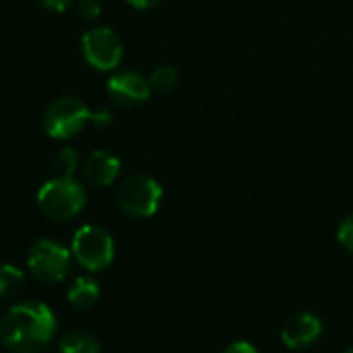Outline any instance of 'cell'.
Wrapping results in <instances>:
<instances>
[{"label":"cell","mask_w":353,"mask_h":353,"mask_svg":"<svg viewBox=\"0 0 353 353\" xmlns=\"http://www.w3.org/2000/svg\"><path fill=\"white\" fill-rule=\"evenodd\" d=\"M58 333L54 310L39 302L27 300L10 306L0 321V341L10 353L43 352Z\"/></svg>","instance_id":"cell-1"},{"label":"cell","mask_w":353,"mask_h":353,"mask_svg":"<svg viewBox=\"0 0 353 353\" xmlns=\"http://www.w3.org/2000/svg\"><path fill=\"white\" fill-rule=\"evenodd\" d=\"M87 192L74 178H54L37 192L39 211L52 221H72L83 213Z\"/></svg>","instance_id":"cell-2"},{"label":"cell","mask_w":353,"mask_h":353,"mask_svg":"<svg viewBox=\"0 0 353 353\" xmlns=\"http://www.w3.org/2000/svg\"><path fill=\"white\" fill-rule=\"evenodd\" d=\"M72 259L89 273L105 271L116 254L114 238L99 225H83L74 232L70 244Z\"/></svg>","instance_id":"cell-3"},{"label":"cell","mask_w":353,"mask_h":353,"mask_svg":"<svg viewBox=\"0 0 353 353\" xmlns=\"http://www.w3.org/2000/svg\"><path fill=\"white\" fill-rule=\"evenodd\" d=\"M70 263H72V252L54 238L37 240L27 256L31 275L48 285L64 281L66 275L70 273Z\"/></svg>","instance_id":"cell-4"},{"label":"cell","mask_w":353,"mask_h":353,"mask_svg":"<svg viewBox=\"0 0 353 353\" xmlns=\"http://www.w3.org/2000/svg\"><path fill=\"white\" fill-rule=\"evenodd\" d=\"M161 196H163V190L155 178L145 176V174H134L120 184L116 201H118V207L126 215L145 219L157 213Z\"/></svg>","instance_id":"cell-5"},{"label":"cell","mask_w":353,"mask_h":353,"mask_svg":"<svg viewBox=\"0 0 353 353\" xmlns=\"http://www.w3.org/2000/svg\"><path fill=\"white\" fill-rule=\"evenodd\" d=\"M89 122L91 110L77 97H60L43 114V128L56 141L77 137Z\"/></svg>","instance_id":"cell-6"},{"label":"cell","mask_w":353,"mask_h":353,"mask_svg":"<svg viewBox=\"0 0 353 353\" xmlns=\"http://www.w3.org/2000/svg\"><path fill=\"white\" fill-rule=\"evenodd\" d=\"M85 60L97 70H114L124 54L120 37L110 27H95L83 35Z\"/></svg>","instance_id":"cell-7"},{"label":"cell","mask_w":353,"mask_h":353,"mask_svg":"<svg viewBox=\"0 0 353 353\" xmlns=\"http://www.w3.org/2000/svg\"><path fill=\"white\" fill-rule=\"evenodd\" d=\"M108 95L122 108H134L149 99L151 83L141 72L124 70L108 81Z\"/></svg>","instance_id":"cell-8"},{"label":"cell","mask_w":353,"mask_h":353,"mask_svg":"<svg viewBox=\"0 0 353 353\" xmlns=\"http://www.w3.org/2000/svg\"><path fill=\"white\" fill-rule=\"evenodd\" d=\"M323 335V321L312 312H298L281 327V341L290 350H304L316 343Z\"/></svg>","instance_id":"cell-9"},{"label":"cell","mask_w":353,"mask_h":353,"mask_svg":"<svg viewBox=\"0 0 353 353\" xmlns=\"http://www.w3.org/2000/svg\"><path fill=\"white\" fill-rule=\"evenodd\" d=\"M120 174V159L108 151L91 153L83 163V178L93 186H110Z\"/></svg>","instance_id":"cell-10"},{"label":"cell","mask_w":353,"mask_h":353,"mask_svg":"<svg viewBox=\"0 0 353 353\" xmlns=\"http://www.w3.org/2000/svg\"><path fill=\"white\" fill-rule=\"evenodd\" d=\"M60 353H99L101 352V343L97 339V335H93L91 331L85 329H74L68 331L60 337Z\"/></svg>","instance_id":"cell-11"},{"label":"cell","mask_w":353,"mask_h":353,"mask_svg":"<svg viewBox=\"0 0 353 353\" xmlns=\"http://www.w3.org/2000/svg\"><path fill=\"white\" fill-rule=\"evenodd\" d=\"M68 302L74 308L87 310L99 300V285L93 277H79L68 290Z\"/></svg>","instance_id":"cell-12"},{"label":"cell","mask_w":353,"mask_h":353,"mask_svg":"<svg viewBox=\"0 0 353 353\" xmlns=\"http://www.w3.org/2000/svg\"><path fill=\"white\" fill-rule=\"evenodd\" d=\"M25 288V273L14 265H0V300L19 296Z\"/></svg>","instance_id":"cell-13"},{"label":"cell","mask_w":353,"mask_h":353,"mask_svg":"<svg viewBox=\"0 0 353 353\" xmlns=\"http://www.w3.org/2000/svg\"><path fill=\"white\" fill-rule=\"evenodd\" d=\"M178 70L172 68V66H159L153 70V74L149 77V83H151V89L159 91V93H170L176 89L178 85Z\"/></svg>","instance_id":"cell-14"},{"label":"cell","mask_w":353,"mask_h":353,"mask_svg":"<svg viewBox=\"0 0 353 353\" xmlns=\"http://www.w3.org/2000/svg\"><path fill=\"white\" fill-rule=\"evenodd\" d=\"M77 168H79V153L72 147H64L54 159L56 178H72Z\"/></svg>","instance_id":"cell-15"},{"label":"cell","mask_w":353,"mask_h":353,"mask_svg":"<svg viewBox=\"0 0 353 353\" xmlns=\"http://www.w3.org/2000/svg\"><path fill=\"white\" fill-rule=\"evenodd\" d=\"M337 238H339L341 246H343L345 250H350L353 254V213H350V215L341 221L339 232H337Z\"/></svg>","instance_id":"cell-16"},{"label":"cell","mask_w":353,"mask_h":353,"mask_svg":"<svg viewBox=\"0 0 353 353\" xmlns=\"http://www.w3.org/2000/svg\"><path fill=\"white\" fill-rule=\"evenodd\" d=\"M77 10L85 21H95L101 14V4L97 0H79Z\"/></svg>","instance_id":"cell-17"},{"label":"cell","mask_w":353,"mask_h":353,"mask_svg":"<svg viewBox=\"0 0 353 353\" xmlns=\"http://www.w3.org/2000/svg\"><path fill=\"white\" fill-rule=\"evenodd\" d=\"M91 122H93L95 126H99V128H103V126H110V122H112V114H110L108 110H97V112H91Z\"/></svg>","instance_id":"cell-18"},{"label":"cell","mask_w":353,"mask_h":353,"mask_svg":"<svg viewBox=\"0 0 353 353\" xmlns=\"http://www.w3.org/2000/svg\"><path fill=\"white\" fill-rule=\"evenodd\" d=\"M39 4H41L43 8H48V10L62 12V10H66V8L72 4V0H39Z\"/></svg>","instance_id":"cell-19"},{"label":"cell","mask_w":353,"mask_h":353,"mask_svg":"<svg viewBox=\"0 0 353 353\" xmlns=\"http://www.w3.org/2000/svg\"><path fill=\"white\" fill-rule=\"evenodd\" d=\"M221 353H259V350L254 345L246 343V341H236V343L228 345Z\"/></svg>","instance_id":"cell-20"},{"label":"cell","mask_w":353,"mask_h":353,"mask_svg":"<svg viewBox=\"0 0 353 353\" xmlns=\"http://www.w3.org/2000/svg\"><path fill=\"white\" fill-rule=\"evenodd\" d=\"M163 0H128V4H132L134 8H153V6H157V4H161Z\"/></svg>","instance_id":"cell-21"},{"label":"cell","mask_w":353,"mask_h":353,"mask_svg":"<svg viewBox=\"0 0 353 353\" xmlns=\"http://www.w3.org/2000/svg\"><path fill=\"white\" fill-rule=\"evenodd\" d=\"M343 353H353V347H350V350H345V352Z\"/></svg>","instance_id":"cell-22"}]
</instances>
